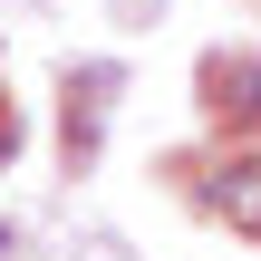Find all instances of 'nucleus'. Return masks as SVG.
I'll use <instances>...</instances> for the list:
<instances>
[{
	"label": "nucleus",
	"mask_w": 261,
	"mask_h": 261,
	"mask_svg": "<svg viewBox=\"0 0 261 261\" xmlns=\"http://www.w3.org/2000/svg\"><path fill=\"white\" fill-rule=\"evenodd\" d=\"M97 97H116V68L107 58L97 68H68V165H97V126H107Z\"/></svg>",
	"instance_id": "f257e3e1"
},
{
	"label": "nucleus",
	"mask_w": 261,
	"mask_h": 261,
	"mask_svg": "<svg viewBox=\"0 0 261 261\" xmlns=\"http://www.w3.org/2000/svg\"><path fill=\"white\" fill-rule=\"evenodd\" d=\"M213 213H223L232 232H252V242H261V155H232V165L213 174Z\"/></svg>",
	"instance_id": "f03ea898"
}]
</instances>
